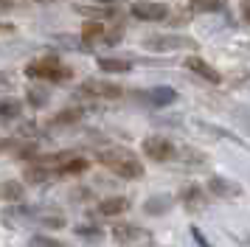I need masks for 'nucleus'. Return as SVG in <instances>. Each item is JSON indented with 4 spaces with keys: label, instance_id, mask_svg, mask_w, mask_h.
Listing matches in <instances>:
<instances>
[{
    "label": "nucleus",
    "instance_id": "aec40b11",
    "mask_svg": "<svg viewBox=\"0 0 250 247\" xmlns=\"http://www.w3.org/2000/svg\"><path fill=\"white\" fill-rule=\"evenodd\" d=\"M28 101H31L34 107H42V104L48 101V93H42V90H31V93H28Z\"/></svg>",
    "mask_w": 250,
    "mask_h": 247
},
{
    "label": "nucleus",
    "instance_id": "f3484780",
    "mask_svg": "<svg viewBox=\"0 0 250 247\" xmlns=\"http://www.w3.org/2000/svg\"><path fill=\"white\" fill-rule=\"evenodd\" d=\"M169 205H171V197H152V200L146 202V211L149 213H163V211H169Z\"/></svg>",
    "mask_w": 250,
    "mask_h": 247
},
{
    "label": "nucleus",
    "instance_id": "393cba45",
    "mask_svg": "<svg viewBox=\"0 0 250 247\" xmlns=\"http://www.w3.org/2000/svg\"><path fill=\"white\" fill-rule=\"evenodd\" d=\"M12 9V0H0V11H9Z\"/></svg>",
    "mask_w": 250,
    "mask_h": 247
},
{
    "label": "nucleus",
    "instance_id": "6e6552de",
    "mask_svg": "<svg viewBox=\"0 0 250 247\" xmlns=\"http://www.w3.org/2000/svg\"><path fill=\"white\" fill-rule=\"evenodd\" d=\"M186 67L194 70L197 76H203L205 82H211V84H219V82H222V73H219L216 67H211L205 59H200V56H188V59H186Z\"/></svg>",
    "mask_w": 250,
    "mask_h": 247
},
{
    "label": "nucleus",
    "instance_id": "f8f14e48",
    "mask_svg": "<svg viewBox=\"0 0 250 247\" xmlns=\"http://www.w3.org/2000/svg\"><path fill=\"white\" fill-rule=\"evenodd\" d=\"M99 67H102L104 73H126V70H132V62L129 59H99Z\"/></svg>",
    "mask_w": 250,
    "mask_h": 247
},
{
    "label": "nucleus",
    "instance_id": "a211bd4d",
    "mask_svg": "<svg viewBox=\"0 0 250 247\" xmlns=\"http://www.w3.org/2000/svg\"><path fill=\"white\" fill-rule=\"evenodd\" d=\"M28 247H65V245L57 242V239H51V236H31Z\"/></svg>",
    "mask_w": 250,
    "mask_h": 247
},
{
    "label": "nucleus",
    "instance_id": "ddd939ff",
    "mask_svg": "<svg viewBox=\"0 0 250 247\" xmlns=\"http://www.w3.org/2000/svg\"><path fill=\"white\" fill-rule=\"evenodd\" d=\"M23 112V104L17 99H3L0 101V121H14Z\"/></svg>",
    "mask_w": 250,
    "mask_h": 247
},
{
    "label": "nucleus",
    "instance_id": "7ed1b4c3",
    "mask_svg": "<svg viewBox=\"0 0 250 247\" xmlns=\"http://www.w3.org/2000/svg\"><path fill=\"white\" fill-rule=\"evenodd\" d=\"M144 48L166 54V51L194 48V40H188V37H177V34H155V37H146V40H144Z\"/></svg>",
    "mask_w": 250,
    "mask_h": 247
},
{
    "label": "nucleus",
    "instance_id": "6ab92c4d",
    "mask_svg": "<svg viewBox=\"0 0 250 247\" xmlns=\"http://www.w3.org/2000/svg\"><path fill=\"white\" fill-rule=\"evenodd\" d=\"M79 118H82L79 110H62L57 118H54V124H73V121H79Z\"/></svg>",
    "mask_w": 250,
    "mask_h": 247
},
{
    "label": "nucleus",
    "instance_id": "423d86ee",
    "mask_svg": "<svg viewBox=\"0 0 250 247\" xmlns=\"http://www.w3.org/2000/svg\"><path fill=\"white\" fill-rule=\"evenodd\" d=\"M82 96H93V99H118L124 90L118 87V84H107V82H96V79H90V82H84L79 87Z\"/></svg>",
    "mask_w": 250,
    "mask_h": 247
},
{
    "label": "nucleus",
    "instance_id": "9b49d317",
    "mask_svg": "<svg viewBox=\"0 0 250 247\" xmlns=\"http://www.w3.org/2000/svg\"><path fill=\"white\" fill-rule=\"evenodd\" d=\"M126 208H129V200H124V197H110V200H104L102 205H99V213L115 216V213H124Z\"/></svg>",
    "mask_w": 250,
    "mask_h": 247
},
{
    "label": "nucleus",
    "instance_id": "0eeeda50",
    "mask_svg": "<svg viewBox=\"0 0 250 247\" xmlns=\"http://www.w3.org/2000/svg\"><path fill=\"white\" fill-rule=\"evenodd\" d=\"M113 233L124 247H138V245H146L149 242L146 230H141V227H135V225H118Z\"/></svg>",
    "mask_w": 250,
    "mask_h": 247
},
{
    "label": "nucleus",
    "instance_id": "39448f33",
    "mask_svg": "<svg viewBox=\"0 0 250 247\" xmlns=\"http://www.w3.org/2000/svg\"><path fill=\"white\" fill-rule=\"evenodd\" d=\"M166 14H169V9L163 3H152V0H141V3L132 6V17H138V20H144V22H158Z\"/></svg>",
    "mask_w": 250,
    "mask_h": 247
},
{
    "label": "nucleus",
    "instance_id": "bb28decb",
    "mask_svg": "<svg viewBox=\"0 0 250 247\" xmlns=\"http://www.w3.org/2000/svg\"><path fill=\"white\" fill-rule=\"evenodd\" d=\"M93 3H104V6H113V3H121V0H93Z\"/></svg>",
    "mask_w": 250,
    "mask_h": 247
},
{
    "label": "nucleus",
    "instance_id": "4468645a",
    "mask_svg": "<svg viewBox=\"0 0 250 247\" xmlns=\"http://www.w3.org/2000/svg\"><path fill=\"white\" fill-rule=\"evenodd\" d=\"M211 191L219 194V197H228V194H239V188L233 183H225L222 177H211Z\"/></svg>",
    "mask_w": 250,
    "mask_h": 247
},
{
    "label": "nucleus",
    "instance_id": "412c9836",
    "mask_svg": "<svg viewBox=\"0 0 250 247\" xmlns=\"http://www.w3.org/2000/svg\"><path fill=\"white\" fill-rule=\"evenodd\" d=\"M183 200L188 202V205H197V202H200V188H188V191H186V197H183Z\"/></svg>",
    "mask_w": 250,
    "mask_h": 247
},
{
    "label": "nucleus",
    "instance_id": "a878e982",
    "mask_svg": "<svg viewBox=\"0 0 250 247\" xmlns=\"http://www.w3.org/2000/svg\"><path fill=\"white\" fill-rule=\"evenodd\" d=\"M14 146V141H0V152H3V149H12Z\"/></svg>",
    "mask_w": 250,
    "mask_h": 247
},
{
    "label": "nucleus",
    "instance_id": "f257e3e1",
    "mask_svg": "<svg viewBox=\"0 0 250 247\" xmlns=\"http://www.w3.org/2000/svg\"><path fill=\"white\" fill-rule=\"evenodd\" d=\"M99 163H102V166H107L110 171H115L118 177H124V180L144 177V166H141V160H138L129 149H121V146L99 152Z\"/></svg>",
    "mask_w": 250,
    "mask_h": 247
},
{
    "label": "nucleus",
    "instance_id": "20e7f679",
    "mask_svg": "<svg viewBox=\"0 0 250 247\" xmlns=\"http://www.w3.org/2000/svg\"><path fill=\"white\" fill-rule=\"evenodd\" d=\"M144 155L149 160H158V163H166L174 157V144H171L169 138H160V135H149L146 141H144Z\"/></svg>",
    "mask_w": 250,
    "mask_h": 247
},
{
    "label": "nucleus",
    "instance_id": "2eb2a0df",
    "mask_svg": "<svg viewBox=\"0 0 250 247\" xmlns=\"http://www.w3.org/2000/svg\"><path fill=\"white\" fill-rule=\"evenodd\" d=\"M102 34H104V22L90 20V22H84V28H82V40H84V42H90V40L102 37Z\"/></svg>",
    "mask_w": 250,
    "mask_h": 247
},
{
    "label": "nucleus",
    "instance_id": "b1692460",
    "mask_svg": "<svg viewBox=\"0 0 250 247\" xmlns=\"http://www.w3.org/2000/svg\"><path fill=\"white\" fill-rule=\"evenodd\" d=\"M242 17L250 22V0H242Z\"/></svg>",
    "mask_w": 250,
    "mask_h": 247
},
{
    "label": "nucleus",
    "instance_id": "9d476101",
    "mask_svg": "<svg viewBox=\"0 0 250 247\" xmlns=\"http://www.w3.org/2000/svg\"><path fill=\"white\" fill-rule=\"evenodd\" d=\"M23 183H17V180H6V183H0V200H9V202H17L23 200Z\"/></svg>",
    "mask_w": 250,
    "mask_h": 247
},
{
    "label": "nucleus",
    "instance_id": "f03ea898",
    "mask_svg": "<svg viewBox=\"0 0 250 247\" xmlns=\"http://www.w3.org/2000/svg\"><path fill=\"white\" fill-rule=\"evenodd\" d=\"M25 76L48 79V82H65V79H70V67H65L54 56H45V59H37L31 65H25Z\"/></svg>",
    "mask_w": 250,
    "mask_h": 247
},
{
    "label": "nucleus",
    "instance_id": "cd10ccee",
    "mask_svg": "<svg viewBox=\"0 0 250 247\" xmlns=\"http://www.w3.org/2000/svg\"><path fill=\"white\" fill-rule=\"evenodd\" d=\"M40 3H54V0H40Z\"/></svg>",
    "mask_w": 250,
    "mask_h": 247
},
{
    "label": "nucleus",
    "instance_id": "5701e85b",
    "mask_svg": "<svg viewBox=\"0 0 250 247\" xmlns=\"http://www.w3.org/2000/svg\"><path fill=\"white\" fill-rule=\"evenodd\" d=\"M9 84H12V76H9V73H3V70H0V90H3V87H9Z\"/></svg>",
    "mask_w": 250,
    "mask_h": 247
},
{
    "label": "nucleus",
    "instance_id": "1a4fd4ad",
    "mask_svg": "<svg viewBox=\"0 0 250 247\" xmlns=\"http://www.w3.org/2000/svg\"><path fill=\"white\" fill-rule=\"evenodd\" d=\"M146 101H149V104H155V107L174 104V101H177V90H171V87H152L146 93Z\"/></svg>",
    "mask_w": 250,
    "mask_h": 247
},
{
    "label": "nucleus",
    "instance_id": "4be33fe9",
    "mask_svg": "<svg viewBox=\"0 0 250 247\" xmlns=\"http://www.w3.org/2000/svg\"><path fill=\"white\" fill-rule=\"evenodd\" d=\"M191 233H194V239H197V245H200V247H211V245H208V242H205V239H203V233H200L197 227H194Z\"/></svg>",
    "mask_w": 250,
    "mask_h": 247
},
{
    "label": "nucleus",
    "instance_id": "dca6fc26",
    "mask_svg": "<svg viewBox=\"0 0 250 247\" xmlns=\"http://www.w3.org/2000/svg\"><path fill=\"white\" fill-rule=\"evenodd\" d=\"M191 9L194 11H222L225 3L222 0H191Z\"/></svg>",
    "mask_w": 250,
    "mask_h": 247
}]
</instances>
